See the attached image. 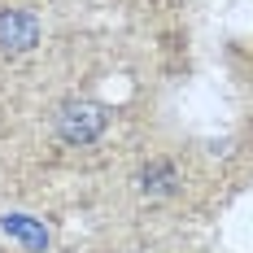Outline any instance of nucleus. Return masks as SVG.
Masks as SVG:
<instances>
[{
  "label": "nucleus",
  "instance_id": "f257e3e1",
  "mask_svg": "<svg viewBox=\"0 0 253 253\" xmlns=\"http://www.w3.org/2000/svg\"><path fill=\"white\" fill-rule=\"evenodd\" d=\"M105 126H109V114H105V105L96 101H66L57 109V135L66 140V144H92V140H101Z\"/></svg>",
  "mask_w": 253,
  "mask_h": 253
},
{
  "label": "nucleus",
  "instance_id": "f03ea898",
  "mask_svg": "<svg viewBox=\"0 0 253 253\" xmlns=\"http://www.w3.org/2000/svg\"><path fill=\"white\" fill-rule=\"evenodd\" d=\"M35 44H40V22H35V13L4 9V13H0V48L4 52H31Z\"/></svg>",
  "mask_w": 253,
  "mask_h": 253
},
{
  "label": "nucleus",
  "instance_id": "7ed1b4c3",
  "mask_svg": "<svg viewBox=\"0 0 253 253\" xmlns=\"http://www.w3.org/2000/svg\"><path fill=\"white\" fill-rule=\"evenodd\" d=\"M4 231H9V236H18V240H26L31 249H44V245H48V231L35 227L26 214H9V218H4Z\"/></svg>",
  "mask_w": 253,
  "mask_h": 253
}]
</instances>
